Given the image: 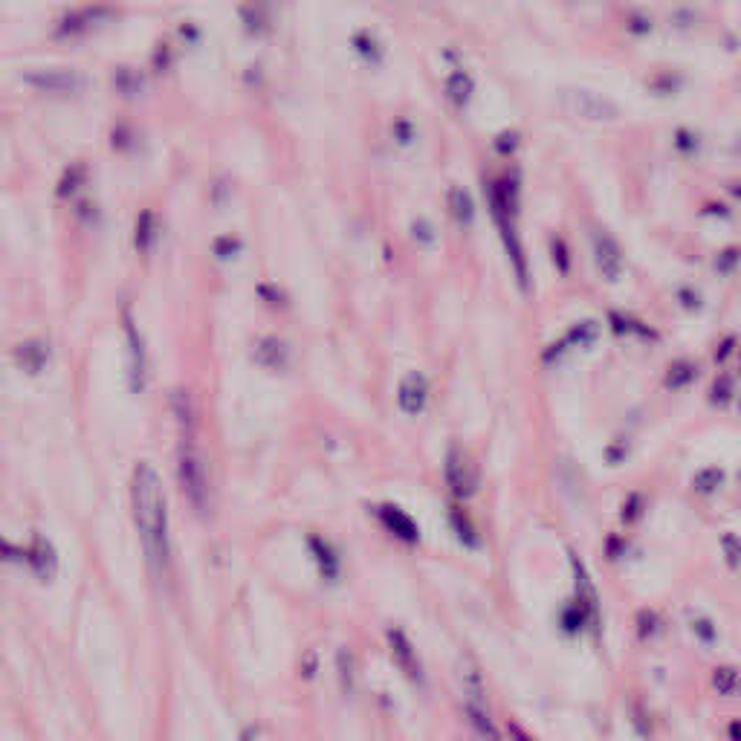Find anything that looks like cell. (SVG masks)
Wrapping results in <instances>:
<instances>
[{
  "mask_svg": "<svg viewBox=\"0 0 741 741\" xmlns=\"http://www.w3.org/2000/svg\"><path fill=\"white\" fill-rule=\"evenodd\" d=\"M565 105L588 122H614L620 116V108L608 96L594 90H577V87L565 90Z\"/></svg>",
  "mask_w": 741,
  "mask_h": 741,
  "instance_id": "4",
  "label": "cell"
},
{
  "mask_svg": "<svg viewBox=\"0 0 741 741\" xmlns=\"http://www.w3.org/2000/svg\"><path fill=\"white\" fill-rule=\"evenodd\" d=\"M640 504H643V498L640 495H629V501H626V513H623V522L632 524L637 516H640Z\"/></svg>",
  "mask_w": 741,
  "mask_h": 741,
  "instance_id": "38",
  "label": "cell"
},
{
  "mask_svg": "<svg viewBox=\"0 0 741 741\" xmlns=\"http://www.w3.org/2000/svg\"><path fill=\"white\" fill-rule=\"evenodd\" d=\"M394 139H397L400 145H412L414 125L409 122V119H397V122H394Z\"/></svg>",
  "mask_w": 741,
  "mask_h": 741,
  "instance_id": "32",
  "label": "cell"
},
{
  "mask_svg": "<svg viewBox=\"0 0 741 741\" xmlns=\"http://www.w3.org/2000/svg\"><path fill=\"white\" fill-rule=\"evenodd\" d=\"M594 264L605 281H620L623 275V252L617 247L614 238H608L605 232H594Z\"/></svg>",
  "mask_w": 741,
  "mask_h": 741,
  "instance_id": "7",
  "label": "cell"
},
{
  "mask_svg": "<svg viewBox=\"0 0 741 741\" xmlns=\"http://www.w3.org/2000/svg\"><path fill=\"white\" fill-rule=\"evenodd\" d=\"M724 484V472L718 467H707V469H701L698 475H695V481H692V487H695V493H701V495H710L715 493L718 487Z\"/></svg>",
  "mask_w": 741,
  "mask_h": 741,
  "instance_id": "22",
  "label": "cell"
},
{
  "mask_svg": "<svg viewBox=\"0 0 741 741\" xmlns=\"http://www.w3.org/2000/svg\"><path fill=\"white\" fill-rule=\"evenodd\" d=\"M660 632V617L655 611H649V608H643L640 614H637V634L643 637V640H649V637H655Z\"/></svg>",
  "mask_w": 741,
  "mask_h": 741,
  "instance_id": "26",
  "label": "cell"
},
{
  "mask_svg": "<svg viewBox=\"0 0 741 741\" xmlns=\"http://www.w3.org/2000/svg\"><path fill=\"white\" fill-rule=\"evenodd\" d=\"M695 377H698V365H692L687 359H678V362L669 365V371H666V377H663V385H666L669 391H681V388H687L689 383H695Z\"/></svg>",
  "mask_w": 741,
  "mask_h": 741,
  "instance_id": "16",
  "label": "cell"
},
{
  "mask_svg": "<svg viewBox=\"0 0 741 741\" xmlns=\"http://www.w3.org/2000/svg\"><path fill=\"white\" fill-rule=\"evenodd\" d=\"M125 333L131 342V374H134V388H142V377H145V351H142V339L134 330V322L125 319Z\"/></svg>",
  "mask_w": 741,
  "mask_h": 741,
  "instance_id": "20",
  "label": "cell"
},
{
  "mask_svg": "<svg viewBox=\"0 0 741 741\" xmlns=\"http://www.w3.org/2000/svg\"><path fill=\"white\" fill-rule=\"evenodd\" d=\"M449 212H452V218L467 229L469 223L475 220V203H472V197L464 189L455 186V189H449Z\"/></svg>",
  "mask_w": 741,
  "mask_h": 741,
  "instance_id": "19",
  "label": "cell"
},
{
  "mask_svg": "<svg viewBox=\"0 0 741 741\" xmlns=\"http://www.w3.org/2000/svg\"><path fill=\"white\" fill-rule=\"evenodd\" d=\"M519 148V134L516 131H504L501 137H495V151L498 154H513Z\"/></svg>",
  "mask_w": 741,
  "mask_h": 741,
  "instance_id": "31",
  "label": "cell"
},
{
  "mask_svg": "<svg viewBox=\"0 0 741 741\" xmlns=\"http://www.w3.org/2000/svg\"><path fill=\"white\" fill-rule=\"evenodd\" d=\"M721 548H724V556H727L730 568H739V565H741V536H736V533H724V536H721Z\"/></svg>",
  "mask_w": 741,
  "mask_h": 741,
  "instance_id": "28",
  "label": "cell"
},
{
  "mask_svg": "<svg viewBox=\"0 0 741 741\" xmlns=\"http://www.w3.org/2000/svg\"><path fill=\"white\" fill-rule=\"evenodd\" d=\"M131 504H134V522H137L139 539L145 548V559L157 577H165L171 545H168V513H165V495L160 487L157 472L148 464L134 469L131 481Z\"/></svg>",
  "mask_w": 741,
  "mask_h": 741,
  "instance_id": "1",
  "label": "cell"
},
{
  "mask_svg": "<svg viewBox=\"0 0 741 741\" xmlns=\"http://www.w3.org/2000/svg\"><path fill=\"white\" fill-rule=\"evenodd\" d=\"M553 261H556V267H559L562 275L571 270V252H568V247L559 238H553Z\"/></svg>",
  "mask_w": 741,
  "mask_h": 741,
  "instance_id": "30",
  "label": "cell"
},
{
  "mask_svg": "<svg viewBox=\"0 0 741 741\" xmlns=\"http://www.w3.org/2000/svg\"><path fill=\"white\" fill-rule=\"evenodd\" d=\"M241 21H244L249 35H264L270 29V18L261 9H241Z\"/></svg>",
  "mask_w": 741,
  "mask_h": 741,
  "instance_id": "23",
  "label": "cell"
},
{
  "mask_svg": "<svg viewBox=\"0 0 741 741\" xmlns=\"http://www.w3.org/2000/svg\"><path fill=\"white\" fill-rule=\"evenodd\" d=\"M629 29H632L634 35H646V32L652 29V21H649L643 12H632V18H629Z\"/></svg>",
  "mask_w": 741,
  "mask_h": 741,
  "instance_id": "35",
  "label": "cell"
},
{
  "mask_svg": "<svg viewBox=\"0 0 741 741\" xmlns=\"http://www.w3.org/2000/svg\"><path fill=\"white\" fill-rule=\"evenodd\" d=\"M24 79L44 93H73L82 87V79L70 70H32Z\"/></svg>",
  "mask_w": 741,
  "mask_h": 741,
  "instance_id": "10",
  "label": "cell"
},
{
  "mask_svg": "<svg viewBox=\"0 0 741 741\" xmlns=\"http://www.w3.org/2000/svg\"><path fill=\"white\" fill-rule=\"evenodd\" d=\"M397 403H400V409L406 414H423L426 409V403H429V383L423 380V374H406L403 377V383H400V391H397Z\"/></svg>",
  "mask_w": 741,
  "mask_h": 741,
  "instance_id": "9",
  "label": "cell"
},
{
  "mask_svg": "<svg viewBox=\"0 0 741 741\" xmlns=\"http://www.w3.org/2000/svg\"><path fill=\"white\" fill-rule=\"evenodd\" d=\"M310 550H313V556H316V562H319V571H322V577H325V579L339 577V556H336V550L330 548L325 539H319V536H310Z\"/></svg>",
  "mask_w": 741,
  "mask_h": 741,
  "instance_id": "14",
  "label": "cell"
},
{
  "mask_svg": "<svg viewBox=\"0 0 741 741\" xmlns=\"http://www.w3.org/2000/svg\"><path fill=\"white\" fill-rule=\"evenodd\" d=\"M678 145H681V148H695V139H692L689 131H678Z\"/></svg>",
  "mask_w": 741,
  "mask_h": 741,
  "instance_id": "40",
  "label": "cell"
},
{
  "mask_svg": "<svg viewBox=\"0 0 741 741\" xmlns=\"http://www.w3.org/2000/svg\"><path fill=\"white\" fill-rule=\"evenodd\" d=\"M692 629H695V634H698L704 643H715V626L710 623V620H695V623H692Z\"/></svg>",
  "mask_w": 741,
  "mask_h": 741,
  "instance_id": "37",
  "label": "cell"
},
{
  "mask_svg": "<svg viewBox=\"0 0 741 741\" xmlns=\"http://www.w3.org/2000/svg\"><path fill=\"white\" fill-rule=\"evenodd\" d=\"M388 646H391V655L397 660V666L412 678L414 684H423V663L414 652L412 640L406 637V632L400 629H388Z\"/></svg>",
  "mask_w": 741,
  "mask_h": 741,
  "instance_id": "8",
  "label": "cell"
},
{
  "mask_svg": "<svg viewBox=\"0 0 741 741\" xmlns=\"http://www.w3.org/2000/svg\"><path fill=\"white\" fill-rule=\"evenodd\" d=\"M412 235L420 247H435V229H432V223H426V220H414Z\"/></svg>",
  "mask_w": 741,
  "mask_h": 741,
  "instance_id": "29",
  "label": "cell"
},
{
  "mask_svg": "<svg viewBox=\"0 0 741 741\" xmlns=\"http://www.w3.org/2000/svg\"><path fill=\"white\" fill-rule=\"evenodd\" d=\"M446 519H449V527H452V533L467 545V548H475L478 545V530H475V524L469 519L467 513L461 510V507H449V513H446Z\"/></svg>",
  "mask_w": 741,
  "mask_h": 741,
  "instance_id": "15",
  "label": "cell"
},
{
  "mask_svg": "<svg viewBox=\"0 0 741 741\" xmlns=\"http://www.w3.org/2000/svg\"><path fill=\"white\" fill-rule=\"evenodd\" d=\"M110 21H116V9L110 6H82V9H70L61 15L58 27H55V38L67 41V38H84L96 29L108 27Z\"/></svg>",
  "mask_w": 741,
  "mask_h": 741,
  "instance_id": "3",
  "label": "cell"
},
{
  "mask_svg": "<svg viewBox=\"0 0 741 741\" xmlns=\"http://www.w3.org/2000/svg\"><path fill=\"white\" fill-rule=\"evenodd\" d=\"M626 455H629V446H626L623 440H617V446H608V449H605V461H608L611 467H614V464H623Z\"/></svg>",
  "mask_w": 741,
  "mask_h": 741,
  "instance_id": "33",
  "label": "cell"
},
{
  "mask_svg": "<svg viewBox=\"0 0 741 741\" xmlns=\"http://www.w3.org/2000/svg\"><path fill=\"white\" fill-rule=\"evenodd\" d=\"M174 414H177V426H180V449H177L180 487H183L186 498L192 501L194 510H203L206 498H209V472H206L203 452L197 446V420H194L192 400L183 391L174 394Z\"/></svg>",
  "mask_w": 741,
  "mask_h": 741,
  "instance_id": "2",
  "label": "cell"
},
{
  "mask_svg": "<svg viewBox=\"0 0 741 741\" xmlns=\"http://www.w3.org/2000/svg\"><path fill=\"white\" fill-rule=\"evenodd\" d=\"M713 689L724 698L741 695V669L736 666H718L713 672Z\"/></svg>",
  "mask_w": 741,
  "mask_h": 741,
  "instance_id": "17",
  "label": "cell"
},
{
  "mask_svg": "<svg viewBox=\"0 0 741 741\" xmlns=\"http://www.w3.org/2000/svg\"><path fill=\"white\" fill-rule=\"evenodd\" d=\"M672 21H675L678 27H689V24H692L695 18H692V12H689V9H678V15H675Z\"/></svg>",
  "mask_w": 741,
  "mask_h": 741,
  "instance_id": "39",
  "label": "cell"
},
{
  "mask_svg": "<svg viewBox=\"0 0 741 741\" xmlns=\"http://www.w3.org/2000/svg\"><path fill=\"white\" fill-rule=\"evenodd\" d=\"M377 519L383 522V527L400 542H409V545H417L420 542V527L414 522L412 516L394 504H380L377 507Z\"/></svg>",
  "mask_w": 741,
  "mask_h": 741,
  "instance_id": "6",
  "label": "cell"
},
{
  "mask_svg": "<svg viewBox=\"0 0 741 741\" xmlns=\"http://www.w3.org/2000/svg\"><path fill=\"white\" fill-rule=\"evenodd\" d=\"M472 93H475V82H472V76L464 73V70H455V73L446 79V96H449V102H452L455 108H467Z\"/></svg>",
  "mask_w": 741,
  "mask_h": 741,
  "instance_id": "13",
  "label": "cell"
},
{
  "mask_svg": "<svg viewBox=\"0 0 741 741\" xmlns=\"http://www.w3.org/2000/svg\"><path fill=\"white\" fill-rule=\"evenodd\" d=\"M113 82H116V87L122 90V93H139L142 90V76L139 73H134V70H128V67H122V70H116V76H113Z\"/></svg>",
  "mask_w": 741,
  "mask_h": 741,
  "instance_id": "27",
  "label": "cell"
},
{
  "mask_svg": "<svg viewBox=\"0 0 741 741\" xmlns=\"http://www.w3.org/2000/svg\"><path fill=\"white\" fill-rule=\"evenodd\" d=\"M585 626H588V617H585V611H582L577 603L568 605V608L562 611V629H565V632L577 634L582 632Z\"/></svg>",
  "mask_w": 741,
  "mask_h": 741,
  "instance_id": "25",
  "label": "cell"
},
{
  "mask_svg": "<svg viewBox=\"0 0 741 741\" xmlns=\"http://www.w3.org/2000/svg\"><path fill=\"white\" fill-rule=\"evenodd\" d=\"M443 478H446V487L455 498H469L475 495V472L469 467L467 455L461 446H452L446 452V464H443Z\"/></svg>",
  "mask_w": 741,
  "mask_h": 741,
  "instance_id": "5",
  "label": "cell"
},
{
  "mask_svg": "<svg viewBox=\"0 0 741 741\" xmlns=\"http://www.w3.org/2000/svg\"><path fill=\"white\" fill-rule=\"evenodd\" d=\"M730 391H733V383H730L727 377H721V380L713 385V403H727V400H730Z\"/></svg>",
  "mask_w": 741,
  "mask_h": 741,
  "instance_id": "36",
  "label": "cell"
},
{
  "mask_svg": "<svg viewBox=\"0 0 741 741\" xmlns=\"http://www.w3.org/2000/svg\"><path fill=\"white\" fill-rule=\"evenodd\" d=\"M571 565H574V582H577V600L574 603L585 611V617H588V626H597L600 623V603H597V588H594V582L591 577L585 574V568H582V562H579L577 556L571 559Z\"/></svg>",
  "mask_w": 741,
  "mask_h": 741,
  "instance_id": "11",
  "label": "cell"
},
{
  "mask_svg": "<svg viewBox=\"0 0 741 741\" xmlns=\"http://www.w3.org/2000/svg\"><path fill=\"white\" fill-rule=\"evenodd\" d=\"M597 333H600V330H597L594 322H579L577 328L565 336V345H568V348H591V345L597 342Z\"/></svg>",
  "mask_w": 741,
  "mask_h": 741,
  "instance_id": "21",
  "label": "cell"
},
{
  "mask_svg": "<svg viewBox=\"0 0 741 741\" xmlns=\"http://www.w3.org/2000/svg\"><path fill=\"white\" fill-rule=\"evenodd\" d=\"M339 669H342L345 689H351V681H354V658H351V652H342V655H339Z\"/></svg>",
  "mask_w": 741,
  "mask_h": 741,
  "instance_id": "34",
  "label": "cell"
},
{
  "mask_svg": "<svg viewBox=\"0 0 741 741\" xmlns=\"http://www.w3.org/2000/svg\"><path fill=\"white\" fill-rule=\"evenodd\" d=\"M354 50H357L365 61H371V64L380 61V44H377L374 35H368V32H357V35H354Z\"/></svg>",
  "mask_w": 741,
  "mask_h": 741,
  "instance_id": "24",
  "label": "cell"
},
{
  "mask_svg": "<svg viewBox=\"0 0 741 741\" xmlns=\"http://www.w3.org/2000/svg\"><path fill=\"white\" fill-rule=\"evenodd\" d=\"M467 718H469V724H472V730H475L478 736H484V739H498V727H495L493 718H490V713H487V704H475V701H469Z\"/></svg>",
  "mask_w": 741,
  "mask_h": 741,
  "instance_id": "18",
  "label": "cell"
},
{
  "mask_svg": "<svg viewBox=\"0 0 741 741\" xmlns=\"http://www.w3.org/2000/svg\"><path fill=\"white\" fill-rule=\"evenodd\" d=\"M255 359H258L264 368H270V371H284V368H287V345L273 339V336H267V339L258 342Z\"/></svg>",
  "mask_w": 741,
  "mask_h": 741,
  "instance_id": "12",
  "label": "cell"
}]
</instances>
